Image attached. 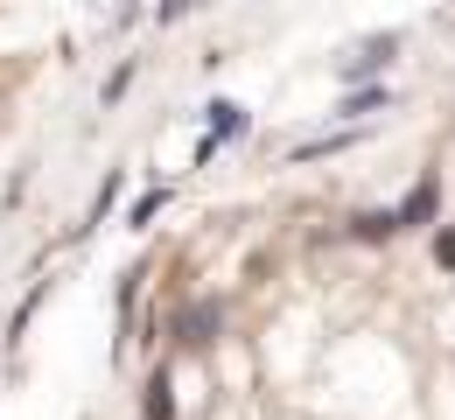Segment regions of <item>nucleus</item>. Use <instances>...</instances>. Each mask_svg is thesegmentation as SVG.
I'll return each instance as SVG.
<instances>
[{"mask_svg":"<svg viewBox=\"0 0 455 420\" xmlns=\"http://www.w3.org/2000/svg\"><path fill=\"white\" fill-rule=\"evenodd\" d=\"M218 329H225V301H211V295L189 301V308L175 315V344H182V351H211Z\"/></svg>","mask_w":455,"mask_h":420,"instance_id":"nucleus-1","label":"nucleus"},{"mask_svg":"<svg viewBox=\"0 0 455 420\" xmlns=\"http://www.w3.org/2000/svg\"><path fill=\"white\" fill-rule=\"evenodd\" d=\"M399 232H435L442 225V176H420L413 189H406V203L393 210Z\"/></svg>","mask_w":455,"mask_h":420,"instance_id":"nucleus-2","label":"nucleus"},{"mask_svg":"<svg viewBox=\"0 0 455 420\" xmlns=\"http://www.w3.org/2000/svg\"><path fill=\"white\" fill-rule=\"evenodd\" d=\"M245 133V106H231V99H211V133H204V147H196V162H211L225 140Z\"/></svg>","mask_w":455,"mask_h":420,"instance_id":"nucleus-3","label":"nucleus"},{"mask_svg":"<svg viewBox=\"0 0 455 420\" xmlns=\"http://www.w3.org/2000/svg\"><path fill=\"white\" fill-rule=\"evenodd\" d=\"M393 50H399V36H371L357 57L343 63V77H371V70H386V63H393Z\"/></svg>","mask_w":455,"mask_h":420,"instance_id":"nucleus-4","label":"nucleus"},{"mask_svg":"<svg viewBox=\"0 0 455 420\" xmlns=\"http://www.w3.org/2000/svg\"><path fill=\"white\" fill-rule=\"evenodd\" d=\"M393 232H399L393 210H357V218H350V239H357V245H386Z\"/></svg>","mask_w":455,"mask_h":420,"instance_id":"nucleus-5","label":"nucleus"},{"mask_svg":"<svg viewBox=\"0 0 455 420\" xmlns=\"http://www.w3.org/2000/svg\"><path fill=\"white\" fill-rule=\"evenodd\" d=\"M140 420H175V385H169V371H155V378H148V400H140Z\"/></svg>","mask_w":455,"mask_h":420,"instance_id":"nucleus-6","label":"nucleus"},{"mask_svg":"<svg viewBox=\"0 0 455 420\" xmlns=\"http://www.w3.org/2000/svg\"><path fill=\"white\" fill-rule=\"evenodd\" d=\"M162 203H169V182H162V189H148V196L126 210V225H133V232H140V225H155V218H162Z\"/></svg>","mask_w":455,"mask_h":420,"instance_id":"nucleus-7","label":"nucleus"},{"mask_svg":"<svg viewBox=\"0 0 455 420\" xmlns=\"http://www.w3.org/2000/svg\"><path fill=\"white\" fill-rule=\"evenodd\" d=\"M343 147H350V133H323V140H301L294 162H323V155H343Z\"/></svg>","mask_w":455,"mask_h":420,"instance_id":"nucleus-8","label":"nucleus"},{"mask_svg":"<svg viewBox=\"0 0 455 420\" xmlns=\"http://www.w3.org/2000/svg\"><path fill=\"white\" fill-rule=\"evenodd\" d=\"M379 106H386V91H379V84H364V91H350V99H343L337 113H343V120H357V113H379Z\"/></svg>","mask_w":455,"mask_h":420,"instance_id":"nucleus-9","label":"nucleus"},{"mask_svg":"<svg viewBox=\"0 0 455 420\" xmlns=\"http://www.w3.org/2000/svg\"><path fill=\"white\" fill-rule=\"evenodd\" d=\"M427 252H435V266H442V273H455V225H435Z\"/></svg>","mask_w":455,"mask_h":420,"instance_id":"nucleus-10","label":"nucleus"},{"mask_svg":"<svg viewBox=\"0 0 455 420\" xmlns=\"http://www.w3.org/2000/svg\"><path fill=\"white\" fill-rule=\"evenodd\" d=\"M126 84H133V63H119L113 77H106V91H99V99H106V106H119V99H126Z\"/></svg>","mask_w":455,"mask_h":420,"instance_id":"nucleus-11","label":"nucleus"}]
</instances>
